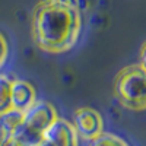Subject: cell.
Returning <instances> with one entry per match:
<instances>
[{
    "instance_id": "cell-1",
    "label": "cell",
    "mask_w": 146,
    "mask_h": 146,
    "mask_svg": "<svg viewBox=\"0 0 146 146\" xmlns=\"http://www.w3.org/2000/svg\"><path fill=\"white\" fill-rule=\"evenodd\" d=\"M82 31L78 0H41L32 15V36L42 51L60 54L76 45Z\"/></svg>"
},
{
    "instance_id": "cell-2",
    "label": "cell",
    "mask_w": 146,
    "mask_h": 146,
    "mask_svg": "<svg viewBox=\"0 0 146 146\" xmlns=\"http://www.w3.org/2000/svg\"><path fill=\"white\" fill-rule=\"evenodd\" d=\"M114 95L123 107L133 111H143L146 107L145 64H131L120 70L114 82Z\"/></svg>"
},
{
    "instance_id": "cell-3",
    "label": "cell",
    "mask_w": 146,
    "mask_h": 146,
    "mask_svg": "<svg viewBox=\"0 0 146 146\" xmlns=\"http://www.w3.org/2000/svg\"><path fill=\"white\" fill-rule=\"evenodd\" d=\"M73 127H75L79 139L83 140H94L104 131V120L101 114L94 108L82 107L76 110L75 120H73Z\"/></svg>"
},
{
    "instance_id": "cell-4",
    "label": "cell",
    "mask_w": 146,
    "mask_h": 146,
    "mask_svg": "<svg viewBox=\"0 0 146 146\" xmlns=\"http://www.w3.org/2000/svg\"><path fill=\"white\" fill-rule=\"evenodd\" d=\"M57 111L51 102L36 100L27 111H23V124L34 131L44 135L47 127L57 118Z\"/></svg>"
},
{
    "instance_id": "cell-5",
    "label": "cell",
    "mask_w": 146,
    "mask_h": 146,
    "mask_svg": "<svg viewBox=\"0 0 146 146\" xmlns=\"http://www.w3.org/2000/svg\"><path fill=\"white\" fill-rule=\"evenodd\" d=\"M42 139L51 146H79V136L73 124L60 117L47 127Z\"/></svg>"
},
{
    "instance_id": "cell-6",
    "label": "cell",
    "mask_w": 146,
    "mask_h": 146,
    "mask_svg": "<svg viewBox=\"0 0 146 146\" xmlns=\"http://www.w3.org/2000/svg\"><path fill=\"white\" fill-rule=\"evenodd\" d=\"M35 101H36V92L29 82L22 80V79L12 80V91H10L12 108L23 113Z\"/></svg>"
},
{
    "instance_id": "cell-7",
    "label": "cell",
    "mask_w": 146,
    "mask_h": 146,
    "mask_svg": "<svg viewBox=\"0 0 146 146\" xmlns=\"http://www.w3.org/2000/svg\"><path fill=\"white\" fill-rule=\"evenodd\" d=\"M23 123V113L10 108L9 111L0 115V130L2 135H12Z\"/></svg>"
},
{
    "instance_id": "cell-8",
    "label": "cell",
    "mask_w": 146,
    "mask_h": 146,
    "mask_svg": "<svg viewBox=\"0 0 146 146\" xmlns=\"http://www.w3.org/2000/svg\"><path fill=\"white\" fill-rule=\"evenodd\" d=\"M10 91H12V79H9L5 75H0V115L12 108Z\"/></svg>"
},
{
    "instance_id": "cell-9",
    "label": "cell",
    "mask_w": 146,
    "mask_h": 146,
    "mask_svg": "<svg viewBox=\"0 0 146 146\" xmlns=\"http://www.w3.org/2000/svg\"><path fill=\"white\" fill-rule=\"evenodd\" d=\"M89 146H129L121 137L111 135V133H105L102 131L98 137H95L91 140Z\"/></svg>"
},
{
    "instance_id": "cell-10",
    "label": "cell",
    "mask_w": 146,
    "mask_h": 146,
    "mask_svg": "<svg viewBox=\"0 0 146 146\" xmlns=\"http://www.w3.org/2000/svg\"><path fill=\"white\" fill-rule=\"evenodd\" d=\"M7 51H9V47H7V41L3 36V34L0 32V67L3 66V63L6 62L7 58Z\"/></svg>"
},
{
    "instance_id": "cell-11",
    "label": "cell",
    "mask_w": 146,
    "mask_h": 146,
    "mask_svg": "<svg viewBox=\"0 0 146 146\" xmlns=\"http://www.w3.org/2000/svg\"><path fill=\"white\" fill-rule=\"evenodd\" d=\"M0 146H25V145H22L12 135H2V137H0Z\"/></svg>"
},
{
    "instance_id": "cell-12",
    "label": "cell",
    "mask_w": 146,
    "mask_h": 146,
    "mask_svg": "<svg viewBox=\"0 0 146 146\" xmlns=\"http://www.w3.org/2000/svg\"><path fill=\"white\" fill-rule=\"evenodd\" d=\"M35 146H51V145H50V143H47V142H45V140L42 139V140H41V142H40L38 145H35Z\"/></svg>"
}]
</instances>
